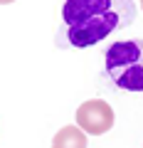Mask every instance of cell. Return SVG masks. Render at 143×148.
<instances>
[{
  "label": "cell",
  "instance_id": "1",
  "mask_svg": "<svg viewBox=\"0 0 143 148\" xmlns=\"http://www.w3.org/2000/svg\"><path fill=\"white\" fill-rule=\"evenodd\" d=\"M136 20L133 0H64L57 47H91Z\"/></svg>",
  "mask_w": 143,
  "mask_h": 148
},
{
  "label": "cell",
  "instance_id": "2",
  "mask_svg": "<svg viewBox=\"0 0 143 148\" xmlns=\"http://www.w3.org/2000/svg\"><path fill=\"white\" fill-rule=\"evenodd\" d=\"M104 79L116 89L143 91V40H121L104 49Z\"/></svg>",
  "mask_w": 143,
  "mask_h": 148
},
{
  "label": "cell",
  "instance_id": "3",
  "mask_svg": "<svg viewBox=\"0 0 143 148\" xmlns=\"http://www.w3.org/2000/svg\"><path fill=\"white\" fill-rule=\"evenodd\" d=\"M77 126L86 136H101L114 126V109L101 99H89L77 109Z\"/></svg>",
  "mask_w": 143,
  "mask_h": 148
},
{
  "label": "cell",
  "instance_id": "4",
  "mask_svg": "<svg viewBox=\"0 0 143 148\" xmlns=\"http://www.w3.org/2000/svg\"><path fill=\"white\" fill-rule=\"evenodd\" d=\"M52 148H86V133L79 126H64L54 133Z\"/></svg>",
  "mask_w": 143,
  "mask_h": 148
},
{
  "label": "cell",
  "instance_id": "5",
  "mask_svg": "<svg viewBox=\"0 0 143 148\" xmlns=\"http://www.w3.org/2000/svg\"><path fill=\"white\" fill-rule=\"evenodd\" d=\"M8 3H15V0H0V5H8Z\"/></svg>",
  "mask_w": 143,
  "mask_h": 148
},
{
  "label": "cell",
  "instance_id": "6",
  "mask_svg": "<svg viewBox=\"0 0 143 148\" xmlns=\"http://www.w3.org/2000/svg\"><path fill=\"white\" fill-rule=\"evenodd\" d=\"M141 10H143V0H141Z\"/></svg>",
  "mask_w": 143,
  "mask_h": 148
}]
</instances>
